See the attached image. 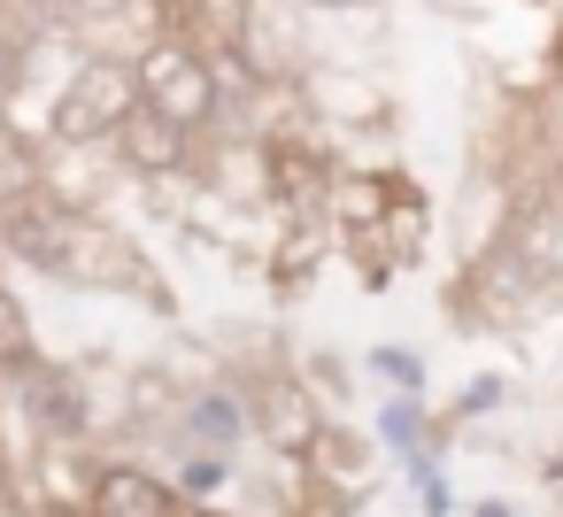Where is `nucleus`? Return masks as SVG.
<instances>
[{"mask_svg": "<svg viewBox=\"0 0 563 517\" xmlns=\"http://www.w3.org/2000/svg\"><path fill=\"white\" fill-rule=\"evenodd\" d=\"M117 140H124V163H140V170H178L186 163V132L170 117H155V109H132L117 124Z\"/></svg>", "mask_w": 563, "mask_h": 517, "instance_id": "5", "label": "nucleus"}, {"mask_svg": "<svg viewBox=\"0 0 563 517\" xmlns=\"http://www.w3.org/2000/svg\"><path fill=\"white\" fill-rule=\"evenodd\" d=\"M132 86H140V109L170 117L178 132H194V124L217 109V78H209L201 47H178V40L147 47V55H140V70H132Z\"/></svg>", "mask_w": 563, "mask_h": 517, "instance_id": "3", "label": "nucleus"}, {"mask_svg": "<svg viewBox=\"0 0 563 517\" xmlns=\"http://www.w3.org/2000/svg\"><path fill=\"white\" fill-rule=\"evenodd\" d=\"M263 170H271V194H278L286 209H309V201L324 194V155H309V147H294V140H278V147L263 155Z\"/></svg>", "mask_w": 563, "mask_h": 517, "instance_id": "6", "label": "nucleus"}, {"mask_svg": "<svg viewBox=\"0 0 563 517\" xmlns=\"http://www.w3.org/2000/svg\"><path fill=\"white\" fill-rule=\"evenodd\" d=\"M194 425H209V432L224 440V432H232V409H224V402H201V409H194Z\"/></svg>", "mask_w": 563, "mask_h": 517, "instance_id": "12", "label": "nucleus"}, {"mask_svg": "<svg viewBox=\"0 0 563 517\" xmlns=\"http://www.w3.org/2000/svg\"><path fill=\"white\" fill-rule=\"evenodd\" d=\"M93 9H117V0H93Z\"/></svg>", "mask_w": 563, "mask_h": 517, "instance_id": "13", "label": "nucleus"}, {"mask_svg": "<svg viewBox=\"0 0 563 517\" xmlns=\"http://www.w3.org/2000/svg\"><path fill=\"white\" fill-rule=\"evenodd\" d=\"M32 417H40L47 432H63V440L86 432V402H78V386H70L63 371H40V363H32Z\"/></svg>", "mask_w": 563, "mask_h": 517, "instance_id": "7", "label": "nucleus"}, {"mask_svg": "<svg viewBox=\"0 0 563 517\" xmlns=\"http://www.w3.org/2000/svg\"><path fill=\"white\" fill-rule=\"evenodd\" d=\"M155 24H163L178 47H194V40L209 32V0H155Z\"/></svg>", "mask_w": 563, "mask_h": 517, "instance_id": "9", "label": "nucleus"}, {"mask_svg": "<svg viewBox=\"0 0 563 517\" xmlns=\"http://www.w3.org/2000/svg\"><path fill=\"white\" fill-rule=\"evenodd\" d=\"M16 194H32V155L16 140H0V209H9Z\"/></svg>", "mask_w": 563, "mask_h": 517, "instance_id": "10", "label": "nucleus"}, {"mask_svg": "<svg viewBox=\"0 0 563 517\" xmlns=\"http://www.w3.org/2000/svg\"><path fill=\"white\" fill-rule=\"evenodd\" d=\"M132 109H140V86H132V70H124V63H86V70L63 86V101H55L47 132H55L63 147L117 140V124H124Z\"/></svg>", "mask_w": 563, "mask_h": 517, "instance_id": "2", "label": "nucleus"}, {"mask_svg": "<svg viewBox=\"0 0 563 517\" xmlns=\"http://www.w3.org/2000/svg\"><path fill=\"white\" fill-rule=\"evenodd\" d=\"M0 240L16 248V263H32V271H47V278H101L93 263H109V278L132 271L124 248H117L101 224H86L70 201H55V194H40V186L0 209Z\"/></svg>", "mask_w": 563, "mask_h": 517, "instance_id": "1", "label": "nucleus"}, {"mask_svg": "<svg viewBox=\"0 0 563 517\" xmlns=\"http://www.w3.org/2000/svg\"><path fill=\"white\" fill-rule=\"evenodd\" d=\"M178 509L186 502L147 471H101V486H93V517H178Z\"/></svg>", "mask_w": 563, "mask_h": 517, "instance_id": "4", "label": "nucleus"}, {"mask_svg": "<svg viewBox=\"0 0 563 517\" xmlns=\"http://www.w3.org/2000/svg\"><path fill=\"white\" fill-rule=\"evenodd\" d=\"M16 78H24V32H16V24H0V94H9Z\"/></svg>", "mask_w": 563, "mask_h": 517, "instance_id": "11", "label": "nucleus"}, {"mask_svg": "<svg viewBox=\"0 0 563 517\" xmlns=\"http://www.w3.org/2000/svg\"><path fill=\"white\" fill-rule=\"evenodd\" d=\"M0 371H32V317L9 286H0Z\"/></svg>", "mask_w": 563, "mask_h": 517, "instance_id": "8", "label": "nucleus"}]
</instances>
